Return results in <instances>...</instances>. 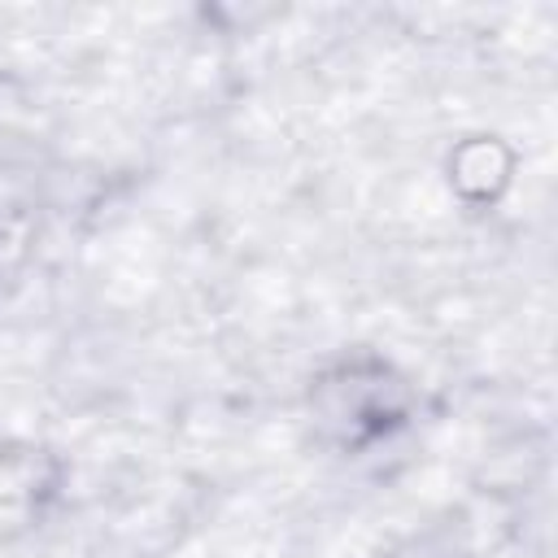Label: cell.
Listing matches in <instances>:
<instances>
[{"mask_svg":"<svg viewBox=\"0 0 558 558\" xmlns=\"http://www.w3.org/2000/svg\"><path fill=\"white\" fill-rule=\"evenodd\" d=\"M305 418L323 449L362 458L397 440L418 418V392L410 375L384 353L344 349L310 375Z\"/></svg>","mask_w":558,"mask_h":558,"instance_id":"6da1fadb","label":"cell"},{"mask_svg":"<svg viewBox=\"0 0 558 558\" xmlns=\"http://www.w3.org/2000/svg\"><path fill=\"white\" fill-rule=\"evenodd\" d=\"M65 493V458L26 436H0V545L31 536Z\"/></svg>","mask_w":558,"mask_h":558,"instance_id":"7a4b0ae2","label":"cell"},{"mask_svg":"<svg viewBox=\"0 0 558 558\" xmlns=\"http://www.w3.org/2000/svg\"><path fill=\"white\" fill-rule=\"evenodd\" d=\"M445 187L458 205L484 214L497 209L519 179V148L497 131H466L445 148Z\"/></svg>","mask_w":558,"mask_h":558,"instance_id":"3957f363","label":"cell"},{"mask_svg":"<svg viewBox=\"0 0 558 558\" xmlns=\"http://www.w3.org/2000/svg\"><path fill=\"white\" fill-rule=\"evenodd\" d=\"M418 558H471L466 549H418Z\"/></svg>","mask_w":558,"mask_h":558,"instance_id":"277c9868","label":"cell"}]
</instances>
